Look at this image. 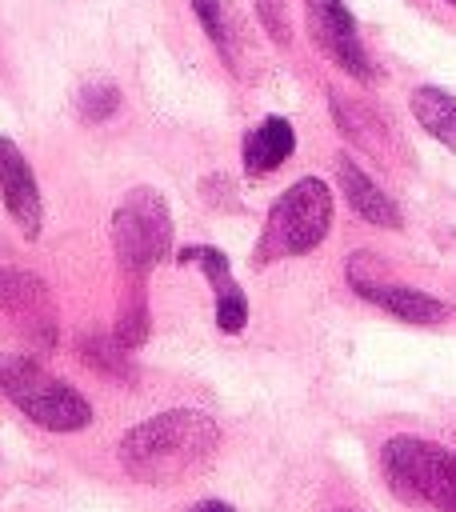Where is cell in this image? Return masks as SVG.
<instances>
[{
  "label": "cell",
  "instance_id": "obj_1",
  "mask_svg": "<svg viewBox=\"0 0 456 512\" xmlns=\"http://www.w3.org/2000/svg\"><path fill=\"white\" fill-rule=\"evenodd\" d=\"M216 444H220V428L208 412L172 408L124 432L120 464L140 484H180L216 456Z\"/></svg>",
  "mask_w": 456,
  "mask_h": 512
},
{
  "label": "cell",
  "instance_id": "obj_2",
  "mask_svg": "<svg viewBox=\"0 0 456 512\" xmlns=\"http://www.w3.org/2000/svg\"><path fill=\"white\" fill-rule=\"evenodd\" d=\"M328 228H332V192L320 176H304L272 200L252 260L272 264V260L304 256L328 236Z\"/></svg>",
  "mask_w": 456,
  "mask_h": 512
},
{
  "label": "cell",
  "instance_id": "obj_3",
  "mask_svg": "<svg viewBox=\"0 0 456 512\" xmlns=\"http://www.w3.org/2000/svg\"><path fill=\"white\" fill-rule=\"evenodd\" d=\"M384 484L416 508L456 512V456L420 436H392L380 448Z\"/></svg>",
  "mask_w": 456,
  "mask_h": 512
},
{
  "label": "cell",
  "instance_id": "obj_4",
  "mask_svg": "<svg viewBox=\"0 0 456 512\" xmlns=\"http://www.w3.org/2000/svg\"><path fill=\"white\" fill-rule=\"evenodd\" d=\"M0 396L48 432H80L92 424V404L68 380L44 372L28 356L0 352Z\"/></svg>",
  "mask_w": 456,
  "mask_h": 512
},
{
  "label": "cell",
  "instance_id": "obj_5",
  "mask_svg": "<svg viewBox=\"0 0 456 512\" xmlns=\"http://www.w3.org/2000/svg\"><path fill=\"white\" fill-rule=\"evenodd\" d=\"M112 252L124 272L144 276L172 252V212L156 188H132L112 212Z\"/></svg>",
  "mask_w": 456,
  "mask_h": 512
},
{
  "label": "cell",
  "instance_id": "obj_6",
  "mask_svg": "<svg viewBox=\"0 0 456 512\" xmlns=\"http://www.w3.org/2000/svg\"><path fill=\"white\" fill-rule=\"evenodd\" d=\"M384 272L388 268L372 252L348 256V284L368 304L384 308L388 316H396L404 324H444L448 320V304L444 300H436V296H428L420 288H408V284H392Z\"/></svg>",
  "mask_w": 456,
  "mask_h": 512
},
{
  "label": "cell",
  "instance_id": "obj_7",
  "mask_svg": "<svg viewBox=\"0 0 456 512\" xmlns=\"http://www.w3.org/2000/svg\"><path fill=\"white\" fill-rule=\"evenodd\" d=\"M304 20H308V36L312 44L348 76L356 80H376V64L356 32V20L348 12L344 0H308L304 4Z\"/></svg>",
  "mask_w": 456,
  "mask_h": 512
},
{
  "label": "cell",
  "instance_id": "obj_8",
  "mask_svg": "<svg viewBox=\"0 0 456 512\" xmlns=\"http://www.w3.org/2000/svg\"><path fill=\"white\" fill-rule=\"evenodd\" d=\"M0 312L28 332V340L52 348L56 344V304L48 284L28 268H0Z\"/></svg>",
  "mask_w": 456,
  "mask_h": 512
},
{
  "label": "cell",
  "instance_id": "obj_9",
  "mask_svg": "<svg viewBox=\"0 0 456 512\" xmlns=\"http://www.w3.org/2000/svg\"><path fill=\"white\" fill-rule=\"evenodd\" d=\"M0 196H4V208L16 220V228L24 232V240H36L40 224H44L40 188H36V176H32L24 152L8 136H0Z\"/></svg>",
  "mask_w": 456,
  "mask_h": 512
},
{
  "label": "cell",
  "instance_id": "obj_10",
  "mask_svg": "<svg viewBox=\"0 0 456 512\" xmlns=\"http://www.w3.org/2000/svg\"><path fill=\"white\" fill-rule=\"evenodd\" d=\"M192 12L200 20V28L208 32V40L216 44L224 68L244 80L248 76V32H244L236 4L232 0H192Z\"/></svg>",
  "mask_w": 456,
  "mask_h": 512
},
{
  "label": "cell",
  "instance_id": "obj_11",
  "mask_svg": "<svg viewBox=\"0 0 456 512\" xmlns=\"http://www.w3.org/2000/svg\"><path fill=\"white\" fill-rule=\"evenodd\" d=\"M176 260H200L208 284L216 288V324H220V332H240V328L248 324V296H244V288L232 280L228 256H224L220 248L200 244V248H180Z\"/></svg>",
  "mask_w": 456,
  "mask_h": 512
},
{
  "label": "cell",
  "instance_id": "obj_12",
  "mask_svg": "<svg viewBox=\"0 0 456 512\" xmlns=\"http://www.w3.org/2000/svg\"><path fill=\"white\" fill-rule=\"evenodd\" d=\"M336 180H340L344 200L352 204V212H356L360 220L380 224V228H400V208H396V200H392L364 168H356V160L344 156V152L336 156Z\"/></svg>",
  "mask_w": 456,
  "mask_h": 512
},
{
  "label": "cell",
  "instance_id": "obj_13",
  "mask_svg": "<svg viewBox=\"0 0 456 512\" xmlns=\"http://www.w3.org/2000/svg\"><path fill=\"white\" fill-rule=\"evenodd\" d=\"M296 148V132L284 116H268L260 120L248 136H244V172L248 176H268L272 168H280Z\"/></svg>",
  "mask_w": 456,
  "mask_h": 512
},
{
  "label": "cell",
  "instance_id": "obj_14",
  "mask_svg": "<svg viewBox=\"0 0 456 512\" xmlns=\"http://www.w3.org/2000/svg\"><path fill=\"white\" fill-rule=\"evenodd\" d=\"M408 108H412V116L420 120V128H424L428 136H436L448 152H456V96H452V92L424 84V88L412 92Z\"/></svg>",
  "mask_w": 456,
  "mask_h": 512
},
{
  "label": "cell",
  "instance_id": "obj_15",
  "mask_svg": "<svg viewBox=\"0 0 456 512\" xmlns=\"http://www.w3.org/2000/svg\"><path fill=\"white\" fill-rule=\"evenodd\" d=\"M76 116L80 120H88V124H100V120H108V116H116V108H120V88L112 84V80H84L80 88H76Z\"/></svg>",
  "mask_w": 456,
  "mask_h": 512
},
{
  "label": "cell",
  "instance_id": "obj_16",
  "mask_svg": "<svg viewBox=\"0 0 456 512\" xmlns=\"http://www.w3.org/2000/svg\"><path fill=\"white\" fill-rule=\"evenodd\" d=\"M80 356L100 372V376H116V380H132V364H128V348H120L112 336H84Z\"/></svg>",
  "mask_w": 456,
  "mask_h": 512
},
{
  "label": "cell",
  "instance_id": "obj_17",
  "mask_svg": "<svg viewBox=\"0 0 456 512\" xmlns=\"http://www.w3.org/2000/svg\"><path fill=\"white\" fill-rule=\"evenodd\" d=\"M112 340L120 348H136L148 340V304H144V288H132L120 304V316H116V328H112Z\"/></svg>",
  "mask_w": 456,
  "mask_h": 512
},
{
  "label": "cell",
  "instance_id": "obj_18",
  "mask_svg": "<svg viewBox=\"0 0 456 512\" xmlns=\"http://www.w3.org/2000/svg\"><path fill=\"white\" fill-rule=\"evenodd\" d=\"M256 12H260V24L268 28V36L276 44H288V24H284V4L280 0H256Z\"/></svg>",
  "mask_w": 456,
  "mask_h": 512
},
{
  "label": "cell",
  "instance_id": "obj_19",
  "mask_svg": "<svg viewBox=\"0 0 456 512\" xmlns=\"http://www.w3.org/2000/svg\"><path fill=\"white\" fill-rule=\"evenodd\" d=\"M188 512H236L232 504H224V500H196Z\"/></svg>",
  "mask_w": 456,
  "mask_h": 512
},
{
  "label": "cell",
  "instance_id": "obj_20",
  "mask_svg": "<svg viewBox=\"0 0 456 512\" xmlns=\"http://www.w3.org/2000/svg\"><path fill=\"white\" fill-rule=\"evenodd\" d=\"M448 4H456V0H448Z\"/></svg>",
  "mask_w": 456,
  "mask_h": 512
}]
</instances>
